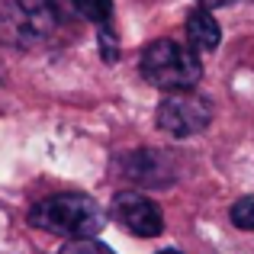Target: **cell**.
Here are the masks:
<instances>
[{"label": "cell", "instance_id": "6da1fadb", "mask_svg": "<svg viewBox=\"0 0 254 254\" xmlns=\"http://www.w3.org/2000/svg\"><path fill=\"white\" fill-rule=\"evenodd\" d=\"M71 0H0V42L13 49H55L71 36Z\"/></svg>", "mask_w": 254, "mask_h": 254}, {"label": "cell", "instance_id": "7a4b0ae2", "mask_svg": "<svg viewBox=\"0 0 254 254\" xmlns=\"http://www.w3.org/2000/svg\"><path fill=\"white\" fill-rule=\"evenodd\" d=\"M29 225L77 242V238H93L103 232L106 212L87 193H55L29 209Z\"/></svg>", "mask_w": 254, "mask_h": 254}, {"label": "cell", "instance_id": "3957f363", "mask_svg": "<svg viewBox=\"0 0 254 254\" xmlns=\"http://www.w3.org/2000/svg\"><path fill=\"white\" fill-rule=\"evenodd\" d=\"M138 71L151 87L168 93H187L203 77V62L190 45H180L174 39H158V42L142 49Z\"/></svg>", "mask_w": 254, "mask_h": 254}, {"label": "cell", "instance_id": "277c9868", "mask_svg": "<svg viewBox=\"0 0 254 254\" xmlns=\"http://www.w3.org/2000/svg\"><path fill=\"white\" fill-rule=\"evenodd\" d=\"M212 119V103L199 93L187 90V93H168L158 106V129L168 132L174 138H190L196 132H203Z\"/></svg>", "mask_w": 254, "mask_h": 254}, {"label": "cell", "instance_id": "5b68a950", "mask_svg": "<svg viewBox=\"0 0 254 254\" xmlns=\"http://www.w3.org/2000/svg\"><path fill=\"white\" fill-rule=\"evenodd\" d=\"M110 212L123 229H129L135 238H155L164 232L161 206L138 190H119L110 203Z\"/></svg>", "mask_w": 254, "mask_h": 254}, {"label": "cell", "instance_id": "8992f818", "mask_svg": "<svg viewBox=\"0 0 254 254\" xmlns=\"http://www.w3.org/2000/svg\"><path fill=\"white\" fill-rule=\"evenodd\" d=\"M123 174L138 187H171L174 177H177V168H174L171 155L168 151H151V148H142V151H132V155H123Z\"/></svg>", "mask_w": 254, "mask_h": 254}, {"label": "cell", "instance_id": "52a82bcc", "mask_svg": "<svg viewBox=\"0 0 254 254\" xmlns=\"http://www.w3.org/2000/svg\"><path fill=\"white\" fill-rule=\"evenodd\" d=\"M219 39H222V32H219L216 16H212L206 6H196V10L187 16V42H190V49L196 52V55H206V52L219 49Z\"/></svg>", "mask_w": 254, "mask_h": 254}, {"label": "cell", "instance_id": "ba28073f", "mask_svg": "<svg viewBox=\"0 0 254 254\" xmlns=\"http://www.w3.org/2000/svg\"><path fill=\"white\" fill-rule=\"evenodd\" d=\"M71 6H74L77 16L90 19L97 29L113 26V0H71Z\"/></svg>", "mask_w": 254, "mask_h": 254}, {"label": "cell", "instance_id": "9c48e42d", "mask_svg": "<svg viewBox=\"0 0 254 254\" xmlns=\"http://www.w3.org/2000/svg\"><path fill=\"white\" fill-rule=\"evenodd\" d=\"M229 219H232V225H238L242 232H254V196L235 199L232 209H229Z\"/></svg>", "mask_w": 254, "mask_h": 254}, {"label": "cell", "instance_id": "30bf717a", "mask_svg": "<svg viewBox=\"0 0 254 254\" xmlns=\"http://www.w3.org/2000/svg\"><path fill=\"white\" fill-rule=\"evenodd\" d=\"M58 254H113V251L100 245L97 238H77V242H68Z\"/></svg>", "mask_w": 254, "mask_h": 254}, {"label": "cell", "instance_id": "8fae6325", "mask_svg": "<svg viewBox=\"0 0 254 254\" xmlns=\"http://www.w3.org/2000/svg\"><path fill=\"white\" fill-rule=\"evenodd\" d=\"M97 39H100V55L106 58V62H116L119 58V42H116V29L113 26H103V29L97 32Z\"/></svg>", "mask_w": 254, "mask_h": 254}, {"label": "cell", "instance_id": "7c38bea8", "mask_svg": "<svg viewBox=\"0 0 254 254\" xmlns=\"http://www.w3.org/2000/svg\"><path fill=\"white\" fill-rule=\"evenodd\" d=\"M232 3V0H199V6H206V10H212V6H225Z\"/></svg>", "mask_w": 254, "mask_h": 254}, {"label": "cell", "instance_id": "4fadbf2b", "mask_svg": "<svg viewBox=\"0 0 254 254\" xmlns=\"http://www.w3.org/2000/svg\"><path fill=\"white\" fill-rule=\"evenodd\" d=\"M158 254H180L177 248H164V251H158Z\"/></svg>", "mask_w": 254, "mask_h": 254}]
</instances>
